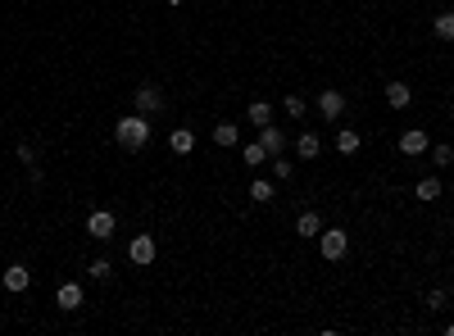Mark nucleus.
<instances>
[{
  "label": "nucleus",
  "mask_w": 454,
  "mask_h": 336,
  "mask_svg": "<svg viewBox=\"0 0 454 336\" xmlns=\"http://www.w3.org/2000/svg\"><path fill=\"white\" fill-rule=\"evenodd\" d=\"M114 141H118L128 155L145 151V141H150V118H145V114H128V118H118V123H114Z\"/></svg>",
  "instance_id": "obj_1"
},
{
  "label": "nucleus",
  "mask_w": 454,
  "mask_h": 336,
  "mask_svg": "<svg viewBox=\"0 0 454 336\" xmlns=\"http://www.w3.org/2000/svg\"><path fill=\"white\" fill-rule=\"evenodd\" d=\"M318 250H323L327 264H341V259L350 255V232L346 228H323L318 232Z\"/></svg>",
  "instance_id": "obj_2"
},
{
  "label": "nucleus",
  "mask_w": 454,
  "mask_h": 336,
  "mask_svg": "<svg viewBox=\"0 0 454 336\" xmlns=\"http://www.w3.org/2000/svg\"><path fill=\"white\" fill-rule=\"evenodd\" d=\"M132 105H137V114H159V109H164V91H159L155 82H145V86H137V91H132Z\"/></svg>",
  "instance_id": "obj_3"
},
{
  "label": "nucleus",
  "mask_w": 454,
  "mask_h": 336,
  "mask_svg": "<svg viewBox=\"0 0 454 336\" xmlns=\"http://www.w3.org/2000/svg\"><path fill=\"white\" fill-rule=\"evenodd\" d=\"M318 114H323L327 123H336L341 114H346V96H341L336 86H323V91H318Z\"/></svg>",
  "instance_id": "obj_4"
},
{
  "label": "nucleus",
  "mask_w": 454,
  "mask_h": 336,
  "mask_svg": "<svg viewBox=\"0 0 454 336\" xmlns=\"http://www.w3.org/2000/svg\"><path fill=\"white\" fill-rule=\"evenodd\" d=\"M114 232H118V218L109 214V209H96V214L87 218V236H96V241H109Z\"/></svg>",
  "instance_id": "obj_5"
},
{
  "label": "nucleus",
  "mask_w": 454,
  "mask_h": 336,
  "mask_svg": "<svg viewBox=\"0 0 454 336\" xmlns=\"http://www.w3.org/2000/svg\"><path fill=\"white\" fill-rule=\"evenodd\" d=\"M128 259H132V264H137V268H145V264H155V236H132V245H128Z\"/></svg>",
  "instance_id": "obj_6"
},
{
  "label": "nucleus",
  "mask_w": 454,
  "mask_h": 336,
  "mask_svg": "<svg viewBox=\"0 0 454 336\" xmlns=\"http://www.w3.org/2000/svg\"><path fill=\"white\" fill-rule=\"evenodd\" d=\"M28 286H32L28 264H9V268H5V291H9V295H23Z\"/></svg>",
  "instance_id": "obj_7"
},
{
  "label": "nucleus",
  "mask_w": 454,
  "mask_h": 336,
  "mask_svg": "<svg viewBox=\"0 0 454 336\" xmlns=\"http://www.w3.org/2000/svg\"><path fill=\"white\" fill-rule=\"evenodd\" d=\"M427 146H432V141H427V132H418V128H409V132L400 136V155H409V159L427 155Z\"/></svg>",
  "instance_id": "obj_8"
},
{
  "label": "nucleus",
  "mask_w": 454,
  "mask_h": 336,
  "mask_svg": "<svg viewBox=\"0 0 454 336\" xmlns=\"http://www.w3.org/2000/svg\"><path fill=\"white\" fill-rule=\"evenodd\" d=\"M259 141H264L268 155H282V151H287V132H282L277 123H264V128H259Z\"/></svg>",
  "instance_id": "obj_9"
},
{
  "label": "nucleus",
  "mask_w": 454,
  "mask_h": 336,
  "mask_svg": "<svg viewBox=\"0 0 454 336\" xmlns=\"http://www.w3.org/2000/svg\"><path fill=\"white\" fill-rule=\"evenodd\" d=\"M55 305L64 309V314H73V309H82V286H78V282H64V286L55 291Z\"/></svg>",
  "instance_id": "obj_10"
},
{
  "label": "nucleus",
  "mask_w": 454,
  "mask_h": 336,
  "mask_svg": "<svg viewBox=\"0 0 454 336\" xmlns=\"http://www.w3.org/2000/svg\"><path fill=\"white\" fill-rule=\"evenodd\" d=\"M386 105H391V109H409V105H413L409 82H386Z\"/></svg>",
  "instance_id": "obj_11"
},
{
  "label": "nucleus",
  "mask_w": 454,
  "mask_h": 336,
  "mask_svg": "<svg viewBox=\"0 0 454 336\" xmlns=\"http://www.w3.org/2000/svg\"><path fill=\"white\" fill-rule=\"evenodd\" d=\"M241 164H250V168H264V164H273V155L264 151V141H254V146H241Z\"/></svg>",
  "instance_id": "obj_12"
},
{
  "label": "nucleus",
  "mask_w": 454,
  "mask_h": 336,
  "mask_svg": "<svg viewBox=\"0 0 454 336\" xmlns=\"http://www.w3.org/2000/svg\"><path fill=\"white\" fill-rule=\"evenodd\" d=\"M214 146H227V151L241 146V128L237 123H214Z\"/></svg>",
  "instance_id": "obj_13"
},
{
  "label": "nucleus",
  "mask_w": 454,
  "mask_h": 336,
  "mask_svg": "<svg viewBox=\"0 0 454 336\" xmlns=\"http://www.w3.org/2000/svg\"><path fill=\"white\" fill-rule=\"evenodd\" d=\"M168 146H173V155H191V151H195V132H191V128H173Z\"/></svg>",
  "instance_id": "obj_14"
},
{
  "label": "nucleus",
  "mask_w": 454,
  "mask_h": 336,
  "mask_svg": "<svg viewBox=\"0 0 454 336\" xmlns=\"http://www.w3.org/2000/svg\"><path fill=\"white\" fill-rule=\"evenodd\" d=\"M318 151H323L318 132H300V136H296V155H300V159H318Z\"/></svg>",
  "instance_id": "obj_15"
},
{
  "label": "nucleus",
  "mask_w": 454,
  "mask_h": 336,
  "mask_svg": "<svg viewBox=\"0 0 454 336\" xmlns=\"http://www.w3.org/2000/svg\"><path fill=\"white\" fill-rule=\"evenodd\" d=\"M413 200H423V205L440 200V178H423L418 186H413Z\"/></svg>",
  "instance_id": "obj_16"
},
{
  "label": "nucleus",
  "mask_w": 454,
  "mask_h": 336,
  "mask_svg": "<svg viewBox=\"0 0 454 336\" xmlns=\"http://www.w3.org/2000/svg\"><path fill=\"white\" fill-rule=\"evenodd\" d=\"M296 232H300V236H318V232H323V218H318L314 209H304V214L296 218Z\"/></svg>",
  "instance_id": "obj_17"
},
{
  "label": "nucleus",
  "mask_w": 454,
  "mask_h": 336,
  "mask_svg": "<svg viewBox=\"0 0 454 336\" xmlns=\"http://www.w3.org/2000/svg\"><path fill=\"white\" fill-rule=\"evenodd\" d=\"M245 118H250L254 128H264V123H273V105H268V101H254L250 109H245Z\"/></svg>",
  "instance_id": "obj_18"
},
{
  "label": "nucleus",
  "mask_w": 454,
  "mask_h": 336,
  "mask_svg": "<svg viewBox=\"0 0 454 336\" xmlns=\"http://www.w3.org/2000/svg\"><path fill=\"white\" fill-rule=\"evenodd\" d=\"M336 151H341V155H354V151H359V132H354V128H341V132H336Z\"/></svg>",
  "instance_id": "obj_19"
},
{
  "label": "nucleus",
  "mask_w": 454,
  "mask_h": 336,
  "mask_svg": "<svg viewBox=\"0 0 454 336\" xmlns=\"http://www.w3.org/2000/svg\"><path fill=\"white\" fill-rule=\"evenodd\" d=\"M87 273H91L96 282H109V273H114V259H105V255H100V259H91Z\"/></svg>",
  "instance_id": "obj_20"
},
{
  "label": "nucleus",
  "mask_w": 454,
  "mask_h": 336,
  "mask_svg": "<svg viewBox=\"0 0 454 336\" xmlns=\"http://www.w3.org/2000/svg\"><path fill=\"white\" fill-rule=\"evenodd\" d=\"M250 200H259V205H268V200H273V182L254 178V182H250Z\"/></svg>",
  "instance_id": "obj_21"
},
{
  "label": "nucleus",
  "mask_w": 454,
  "mask_h": 336,
  "mask_svg": "<svg viewBox=\"0 0 454 336\" xmlns=\"http://www.w3.org/2000/svg\"><path fill=\"white\" fill-rule=\"evenodd\" d=\"M432 28H436V36H440V41H454V14H436V23H432Z\"/></svg>",
  "instance_id": "obj_22"
},
{
  "label": "nucleus",
  "mask_w": 454,
  "mask_h": 336,
  "mask_svg": "<svg viewBox=\"0 0 454 336\" xmlns=\"http://www.w3.org/2000/svg\"><path fill=\"white\" fill-rule=\"evenodd\" d=\"M427 155H432V164H440V168L454 164V151H450V146H427Z\"/></svg>",
  "instance_id": "obj_23"
},
{
  "label": "nucleus",
  "mask_w": 454,
  "mask_h": 336,
  "mask_svg": "<svg viewBox=\"0 0 454 336\" xmlns=\"http://www.w3.org/2000/svg\"><path fill=\"white\" fill-rule=\"evenodd\" d=\"M282 109H287L291 118H304V96H287V101H282Z\"/></svg>",
  "instance_id": "obj_24"
},
{
  "label": "nucleus",
  "mask_w": 454,
  "mask_h": 336,
  "mask_svg": "<svg viewBox=\"0 0 454 336\" xmlns=\"http://www.w3.org/2000/svg\"><path fill=\"white\" fill-rule=\"evenodd\" d=\"M291 173H296V168H291V159H282V155H273V178H277V182H287Z\"/></svg>",
  "instance_id": "obj_25"
},
{
  "label": "nucleus",
  "mask_w": 454,
  "mask_h": 336,
  "mask_svg": "<svg viewBox=\"0 0 454 336\" xmlns=\"http://www.w3.org/2000/svg\"><path fill=\"white\" fill-rule=\"evenodd\" d=\"M445 305H450L445 291H432V295H427V309H445Z\"/></svg>",
  "instance_id": "obj_26"
},
{
  "label": "nucleus",
  "mask_w": 454,
  "mask_h": 336,
  "mask_svg": "<svg viewBox=\"0 0 454 336\" xmlns=\"http://www.w3.org/2000/svg\"><path fill=\"white\" fill-rule=\"evenodd\" d=\"M14 155H19V159H23V164H28V168H36V155H32V146H19Z\"/></svg>",
  "instance_id": "obj_27"
},
{
  "label": "nucleus",
  "mask_w": 454,
  "mask_h": 336,
  "mask_svg": "<svg viewBox=\"0 0 454 336\" xmlns=\"http://www.w3.org/2000/svg\"><path fill=\"white\" fill-rule=\"evenodd\" d=\"M445 336H454V322H450V327H445Z\"/></svg>",
  "instance_id": "obj_28"
},
{
  "label": "nucleus",
  "mask_w": 454,
  "mask_h": 336,
  "mask_svg": "<svg viewBox=\"0 0 454 336\" xmlns=\"http://www.w3.org/2000/svg\"><path fill=\"white\" fill-rule=\"evenodd\" d=\"M168 5H182V0H168Z\"/></svg>",
  "instance_id": "obj_29"
}]
</instances>
